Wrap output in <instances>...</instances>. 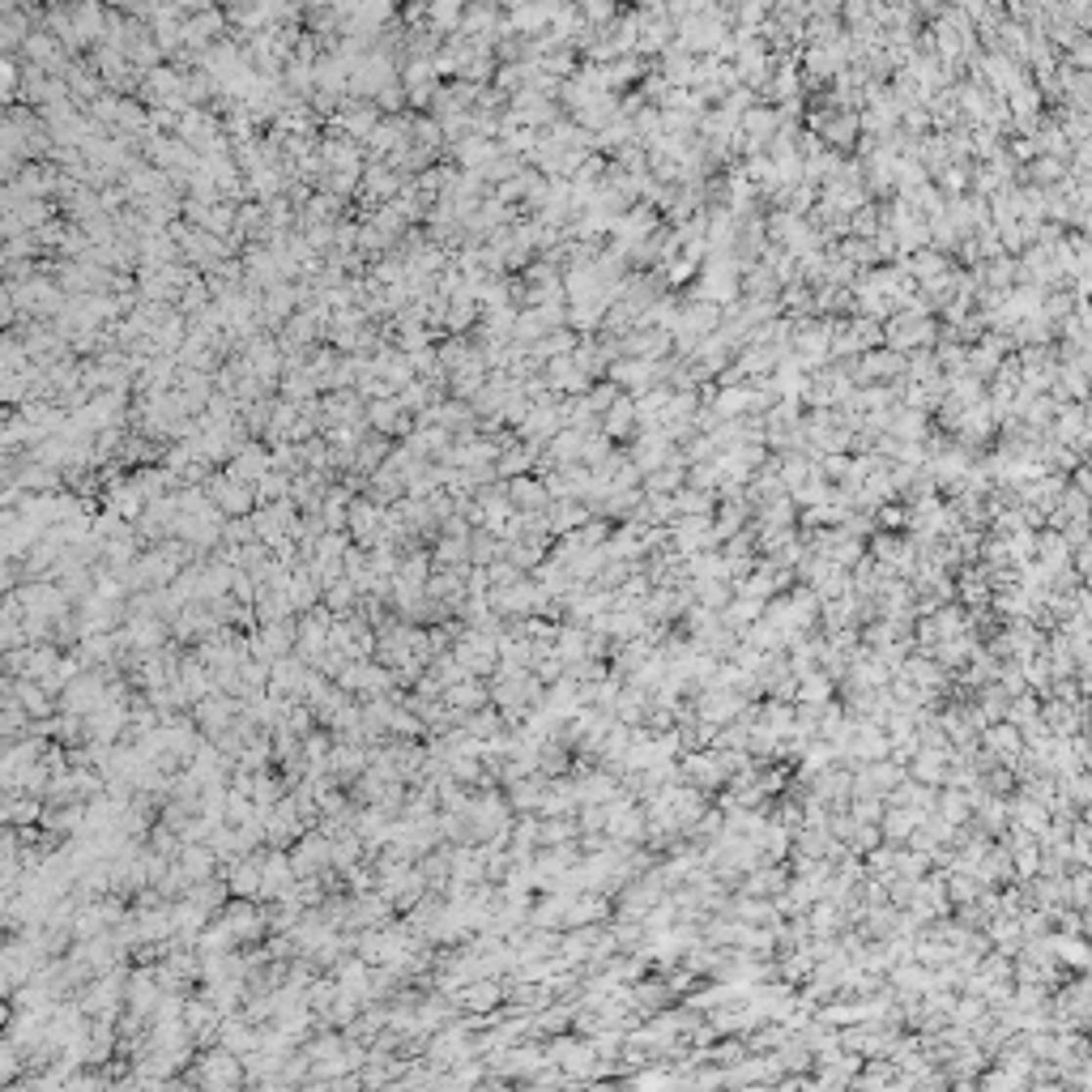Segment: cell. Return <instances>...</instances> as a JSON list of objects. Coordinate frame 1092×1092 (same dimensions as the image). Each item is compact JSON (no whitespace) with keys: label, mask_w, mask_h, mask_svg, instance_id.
Returning a JSON list of instances; mask_svg holds the SVG:
<instances>
[{"label":"cell","mask_w":1092,"mask_h":1092,"mask_svg":"<svg viewBox=\"0 0 1092 1092\" xmlns=\"http://www.w3.org/2000/svg\"><path fill=\"white\" fill-rule=\"evenodd\" d=\"M180 687H184V696L188 700H205V696H214L218 691V678H214V671H209V666L201 662V657H184V666H180Z\"/></svg>","instance_id":"13"},{"label":"cell","mask_w":1092,"mask_h":1092,"mask_svg":"<svg viewBox=\"0 0 1092 1092\" xmlns=\"http://www.w3.org/2000/svg\"><path fill=\"white\" fill-rule=\"evenodd\" d=\"M461 725H465V730L474 734V738H483V743H491V738H500V734H503V725H508V721H503V713H500V709H478V713H465V721H461Z\"/></svg>","instance_id":"22"},{"label":"cell","mask_w":1092,"mask_h":1092,"mask_svg":"<svg viewBox=\"0 0 1092 1092\" xmlns=\"http://www.w3.org/2000/svg\"><path fill=\"white\" fill-rule=\"evenodd\" d=\"M453 657L465 666L469 675H478V678L500 671V644H496V636H491V632H483V628H465L461 636L453 640Z\"/></svg>","instance_id":"2"},{"label":"cell","mask_w":1092,"mask_h":1092,"mask_svg":"<svg viewBox=\"0 0 1092 1092\" xmlns=\"http://www.w3.org/2000/svg\"><path fill=\"white\" fill-rule=\"evenodd\" d=\"M508 500H512L521 512H538V508H546V487L534 483V478H512Z\"/></svg>","instance_id":"23"},{"label":"cell","mask_w":1092,"mask_h":1092,"mask_svg":"<svg viewBox=\"0 0 1092 1092\" xmlns=\"http://www.w3.org/2000/svg\"><path fill=\"white\" fill-rule=\"evenodd\" d=\"M290 866H295V875H325L328 866H333V841L325 837L321 828H308L303 837L290 845Z\"/></svg>","instance_id":"3"},{"label":"cell","mask_w":1092,"mask_h":1092,"mask_svg":"<svg viewBox=\"0 0 1092 1092\" xmlns=\"http://www.w3.org/2000/svg\"><path fill=\"white\" fill-rule=\"evenodd\" d=\"M585 512L577 508V503H559V508H550V530H572V525H581Z\"/></svg>","instance_id":"33"},{"label":"cell","mask_w":1092,"mask_h":1092,"mask_svg":"<svg viewBox=\"0 0 1092 1092\" xmlns=\"http://www.w3.org/2000/svg\"><path fill=\"white\" fill-rule=\"evenodd\" d=\"M577 807H585V803H581V790H577V785H568V781H555V785H550V790H546V803H543V811H538V815H572V811H577Z\"/></svg>","instance_id":"21"},{"label":"cell","mask_w":1092,"mask_h":1092,"mask_svg":"<svg viewBox=\"0 0 1092 1092\" xmlns=\"http://www.w3.org/2000/svg\"><path fill=\"white\" fill-rule=\"evenodd\" d=\"M321 602H325L328 610H333V615H355L359 602H363V593H359V585H355V581L342 577V581H333V585H328Z\"/></svg>","instance_id":"20"},{"label":"cell","mask_w":1092,"mask_h":1092,"mask_svg":"<svg viewBox=\"0 0 1092 1092\" xmlns=\"http://www.w3.org/2000/svg\"><path fill=\"white\" fill-rule=\"evenodd\" d=\"M184 1084H201V1088H240L248 1084V1071H243V1059L231 1054L227 1046L209 1050L197 1059V1071L184 1075Z\"/></svg>","instance_id":"1"},{"label":"cell","mask_w":1092,"mask_h":1092,"mask_svg":"<svg viewBox=\"0 0 1092 1092\" xmlns=\"http://www.w3.org/2000/svg\"><path fill=\"white\" fill-rule=\"evenodd\" d=\"M108 508L120 512L124 521H141V512H146L150 503H146V491L133 483V487H111V491H108Z\"/></svg>","instance_id":"19"},{"label":"cell","mask_w":1092,"mask_h":1092,"mask_svg":"<svg viewBox=\"0 0 1092 1092\" xmlns=\"http://www.w3.org/2000/svg\"><path fill=\"white\" fill-rule=\"evenodd\" d=\"M546 790H550L546 772H530V777L508 781V803H512V811H516V815H521V811H543Z\"/></svg>","instance_id":"10"},{"label":"cell","mask_w":1092,"mask_h":1092,"mask_svg":"<svg viewBox=\"0 0 1092 1092\" xmlns=\"http://www.w3.org/2000/svg\"><path fill=\"white\" fill-rule=\"evenodd\" d=\"M444 700H449L457 713H478V709H487V700H491V683H478V675H469V678H461V683H453L449 691H444Z\"/></svg>","instance_id":"16"},{"label":"cell","mask_w":1092,"mask_h":1092,"mask_svg":"<svg viewBox=\"0 0 1092 1092\" xmlns=\"http://www.w3.org/2000/svg\"><path fill=\"white\" fill-rule=\"evenodd\" d=\"M282 491H286V478H282V474H265V478H261V491H256V500H261V503H274Z\"/></svg>","instance_id":"34"},{"label":"cell","mask_w":1092,"mask_h":1092,"mask_svg":"<svg viewBox=\"0 0 1092 1092\" xmlns=\"http://www.w3.org/2000/svg\"><path fill=\"white\" fill-rule=\"evenodd\" d=\"M593 1054H597L593 1046H577V1041H568V1037H559V1041H550V1046H546V1059L555 1063L563 1075H572V1079L593 1071Z\"/></svg>","instance_id":"8"},{"label":"cell","mask_w":1092,"mask_h":1092,"mask_svg":"<svg viewBox=\"0 0 1092 1092\" xmlns=\"http://www.w3.org/2000/svg\"><path fill=\"white\" fill-rule=\"evenodd\" d=\"M218 853H214V845L209 841H184V850H180V866L188 871V879H193V884H201V879H214L218 875Z\"/></svg>","instance_id":"12"},{"label":"cell","mask_w":1092,"mask_h":1092,"mask_svg":"<svg viewBox=\"0 0 1092 1092\" xmlns=\"http://www.w3.org/2000/svg\"><path fill=\"white\" fill-rule=\"evenodd\" d=\"M453 879L465 884H483L487 879V845H453Z\"/></svg>","instance_id":"15"},{"label":"cell","mask_w":1092,"mask_h":1092,"mask_svg":"<svg viewBox=\"0 0 1092 1092\" xmlns=\"http://www.w3.org/2000/svg\"><path fill=\"white\" fill-rule=\"evenodd\" d=\"M503 555V538L500 534H491V530H483V534H469V563H496Z\"/></svg>","instance_id":"26"},{"label":"cell","mask_w":1092,"mask_h":1092,"mask_svg":"<svg viewBox=\"0 0 1092 1092\" xmlns=\"http://www.w3.org/2000/svg\"><path fill=\"white\" fill-rule=\"evenodd\" d=\"M218 1046H227L231 1054H248V1050H256V1025L243 1012H231L227 1020H222V1028H218Z\"/></svg>","instance_id":"14"},{"label":"cell","mask_w":1092,"mask_h":1092,"mask_svg":"<svg viewBox=\"0 0 1092 1092\" xmlns=\"http://www.w3.org/2000/svg\"><path fill=\"white\" fill-rule=\"evenodd\" d=\"M555 653H559L568 666H572V662H585V653H590V636H585V632H577V628H559Z\"/></svg>","instance_id":"27"},{"label":"cell","mask_w":1092,"mask_h":1092,"mask_svg":"<svg viewBox=\"0 0 1092 1092\" xmlns=\"http://www.w3.org/2000/svg\"><path fill=\"white\" fill-rule=\"evenodd\" d=\"M503 1003V978H474L457 990V1007L469 1016H487Z\"/></svg>","instance_id":"6"},{"label":"cell","mask_w":1092,"mask_h":1092,"mask_svg":"<svg viewBox=\"0 0 1092 1092\" xmlns=\"http://www.w3.org/2000/svg\"><path fill=\"white\" fill-rule=\"evenodd\" d=\"M431 563H436V568H465V563H469V538H449V534H444L436 543V550H431Z\"/></svg>","instance_id":"25"},{"label":"cell","mask_w":1092,"mask_h":1092,"mask_svg":"<svg viewBox=\"0 0 1092 1092\" xmlns=\"http://www.w3.org/2000/svg\"><path fill=\"white\" fill-rule=\"evenodd\" d=\"M240 713H243V700H240V696H227V691H214V696H205V700L193 704V718H197V725L205 730V738L227 734Z\"/></svg>","instance_id":"4"},{"label":"cell","mask_w":1092,"mask_h":1092,"mask_svg":"<svg viewBox=\"0 0 1092 1092\" xmlns=\"http://www.w3.org/2000/svg\"><path fill=\"white\" fill-rule=\"evenodd\" d=\"M577 790H581V803H610V794H615V781L602 777V772H581Z\"/></svg>","instance_id":"29"},{"label":"cell","mask_w":1092,"mask_h":1092,"mask_svg":"<svg viewBox=\"0 0 1092 1092\" xmlns=\"http://www.w3.org/2000/svg\"><path fill=\"white\" fill-rule=\"evenodd\" d=\"M337 994H342V985H337V978H316L312 985H308V1003H312V1012H316V1020H321L328 1007H333V999Z\"/></svg>","instance_id":"30"},{"label":"cell","mask_w":1092,"mask_h":1092,"mask_svg":"<svg viewBox=\"0 0 1092 1092\" xmlns=\"http://www.w3.org/2000/svg\"><path fill=\"white\" fill-rule=\"evenodd\" d=\"M380 525H384V508L375 500H355V503H350V534H355L363 546L380 543Z\"/></svg>","instance_id":"11"},{"label":"cell","mask_w":1092,"mask_h":1092,"mask_svg":"<svg viewBox=\"0 0 1092 1092\" xmlns=\"http://www.w3.org/2000/svg\"><path fill=\"white\" fill-rule=\"evenodd\" d=\"M209 500H214L222 512H235V516H243L256 503L252 487L240 483V478H222V483H214V496H209Z\"/></svg>","instance_id":"18"},{"label":"cell","mask_w":1092,"mask_h":1092,"mask_svg":"<svg viewBox=\"0 0 1092 1092\" xmlns=\"http://www.w3.org/2000/svg\"><path fill=\"white\" fill-rule=\"evenodd\" d=\"M422 730H427V725H422V718L410 709V704H397V709L389 713V734L393 738H418Z\"/></svg>","instance_id":"28"},{"label":"cell","mask_w":1092,"mask_h":1092,"mask_svg":"<svg viewBox=\"0 0 1092 1092\" xmlns=\"http://www.w3.org/2000/svg\"><path fill=\"white\" fill-rule=\"evenodd\" d=\"M303 675H308V662L299 653H286L269 666V691L274 696H286V700H299V687H303Z\"/></svg>","instance_id":"9"},{"label":"cell","mask_w":1092,"mask_h":1092,"mask_svg":"<svg viewBox=\"0 0 1092 1092\" xmlns=\"http://www.w3.org/2000/svg\"><path fill=\"white\" fill-rule=\"evenodd\" d=\"M222 879H227L231 896L261 900V858H256V853H248V858H235V862H222Z\"/></svg>","instance_id":"7"},{"label":"cell","mask_w":1092,"mask_h":1092,"mask_svg":"<svg viewBox=\"0 0 1092 1092\" xmlns=\"http://www.w3.org/2000/svg\"><path fill=\"white\" fill-rule=\"evenodd\" d=\"M265 457L261 453H243L240 461L231 465V478H240V483H256V478H265Z\"/></svg>","instance_id":"32"},{"label":"cell","mask_w":1092,"mask_h":1092,"mask_svg":"<svg viewBox=\"0 0 1092 1092\" xmlns=\"http://www.w3.org/2000/svg\"><path fill=\"white\" fill-rule=\"evenodd\" d=\"M256 624H274V619H295V606H290L286 590H274V585H261L256 590Z\"/></svg>","instance_id":"17"},{"label":"cell","mask_w":1092,"mask_h":1092,"mask_svg":"<svg viewBox=\"0 0 1092 1092\" xmlns=\"http://www.w3.org/2000/svg\"><path fill=\"white\" fill-rule=\"evenodd\" d=\"M162 985L154 978V965H141L133 978H128V990H124V1007L128 1012H141V1016H154L158 1003H162Z\"/></svg>","instance_id":"5"},{"label":"cell","mask_w":1092,"mask_h":1092,"mask_svg":"<svg viewBox=\"0 0 1092 1092\" xmlns=\"http://www.w3.org/2000/svg\"><path fill=\"white\" fill-rule=\"evenodd\" d=\"M282 798H286V781H282L278 772H269V768L256 772V781H252V803L261 807V811H269V807L282 803Z\"/></svg>","instance_id":"24"},{"label":"cell","mask_w":1092,"mask_h":1092,"mask_svg":"<svg viewBox=\"0 0 1092 1092\" xmlns=\"http://www.w3.org/2000/svg\"><path fill=\"white\" fill-rule=\"evenodd\" d=\"M26 487H52V474H47V469H30V474H26Z\"/></svg>","instance_id":"35"},{"label":"cell","mask_w":1092,"mask_h":1092,"mask_svg":"<svg viewBox=\"0 0 1092 1092\" xmlns=\"http://www.w3.org/2000/svg\"><path fill=\"white\" fill-rule=\"evenodd\" d=\"M222 543H227V546L256 543V521H252V516H231V521L222 525Z\"/></svg>","instance_id":"31"}]
</instances>
